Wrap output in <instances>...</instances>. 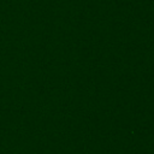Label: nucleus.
Returning a JSON list of instances; mask_svg holds the SVG:
<instances>
[]
</instances>
